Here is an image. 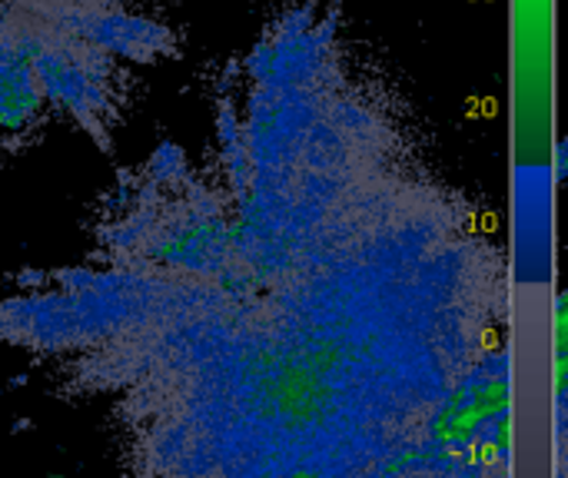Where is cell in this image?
Returning <instances> with one entry per match:
<instances>
[{
  "mask_svg": "<svg viewBox=\"0 0 568 478\" xmlns=\"http://www.w3.org/2000/svg\"><path fill=\"white\" fill-rule=\"evenodd\" d=\"M170 57L166 0H0V160L50 133L106 150Z\"/></svg>",
  "mask_w": 568,
  "mask_h": 478,
  "instance_id": "6da1fadb",
  "label": "cell"
}]
</instances>
